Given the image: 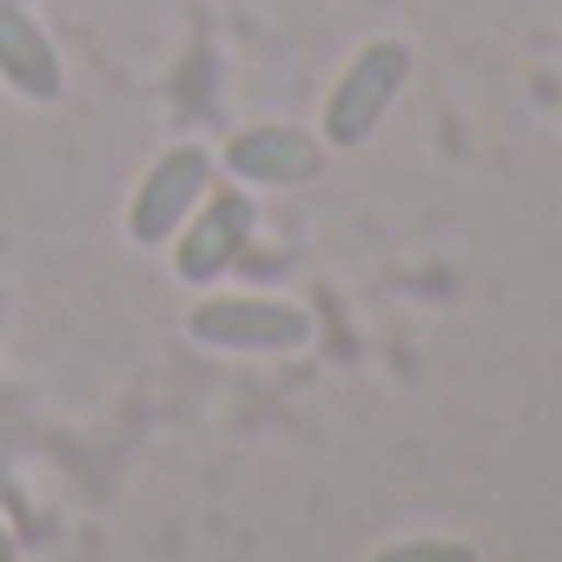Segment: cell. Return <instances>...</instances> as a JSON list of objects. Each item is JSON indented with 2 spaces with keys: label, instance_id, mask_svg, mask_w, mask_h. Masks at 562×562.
Here are the masks:
<instances>
[{
  "label": "cell",
  "instance_id": "cell-7",
  "mask_svg": "<svg viewBox=\"0 0 562 562\" xmlns=\"http://www.w3.org/2000/svg\"><path fill=\"white\" fill-rule=\"evenodd\" d=\"M364 562H476V549L463 536H397V542L371 549Z\"/></svg>",
  "mask_w": 562,
  "mask_h": 562
},
{
  "label": "cell",
  "instance_id": "cell-4",
  "mask_svg": "<svg viewBox=\"0 0 562 562\" xmlns=\"http://www.w3.org/2000/svg\"><path fill=\"white\" fill-rule=\"evenodd\" d=\"M212 153L205 146H166L146 172H139V186H133V199H126V238L139 245V251H159V245H172V232L186 225V212L212 192Z\"/></svg>",
  "mask_w": 562,
  "mask_h": 562
},
{
  "label": "cell",
  "instance_id": "cell-6",
  "mask_svg": "<svg viewBox=\"0 0 562 562\" xmlns=\"http://www.w3.org/2000/svg\"><path fill=\"white\" fill-rule=\"evenodd\" d=\"M0 87L21 93L27 106H54L67 93L60 47L47 41V27L27 8H14V0H0Z\"/></svg>",
  "mask_w": 562,
  "mask_h": 562
},
{
  "label": "cell",
  "instance_id": "cell-2",
  "mask_svg": "<svg viewBox=\"0 0 562 562\" xmlns=\"http://www.w3.org/2000/svg\"><path fill=\"white\" fill-rule=\"evenodd\" d=\"M404 87H411V47H404V41H391V34L364 41V47L345 60V74L331 80V93H325L318 139H325V146H338V153L364 146V139L384 126V113L397 106V93H404Z\"/></svg>",
  "mask_w": 562,
  "mask_h": 562
},
{
  "label": "cell",
  "instance_id": "cell-8",
  "mask_svg": "<svg viewBox=\"0 0 562 562\" xmlns=\"http://www.w3.org/2000/svg\"><path fill=\"white\" fill-rule=\"evenodd\" d=\"M0 562H21V542H14V529L0 522Z\"/></svg>",
  "mask_w": 562,
  "mask_h": 562
},
{
  "label": "cell",
  "instance_id": "cell-3",
  "mask_svg": "<svg viewBox=\"0 0 562 562\" xmlns=\"http://www.w3.org/2000/svg\"><path fill=\"white\" fill-rule=\"evenodd\" d=\"M251 232H258V199L232 179V186H218L212 179V192L186 212V225L172 232V278L179 285H192V292H212L218 278L238 265V251L251 245Z\"/></svg>",
  "mask_w": 562,
  "mask_h": 562
},
{
  "label": "cell",
  "instance_id": "cell-5",
  "mask_svg": "<svg viewBox=\"0 0 562 562\" xmlns=\"http://www.w3.org/2000/svg\"><path fill=\"white\" fill-rule=\"evenodd\" d=\"M331 146L292 120H265V126H238L225 146H218V166L238 179V186H312L325 172Z\"/></svg>",
  "mask_w": 562,
  "mask_h": 562
},
{
  "label": "cell",
  "instance_id": "cell-1",
  "mask_svg": "<svg viewBox=\"0 0 562 562\" xmlns=\"http://www.w3.org/2000/svg\"><path fill=\"white\" fill-rule=\"evenodd\" d=\"M186 338L225 358H292L318 338V318L299 299H271V292H205L186 312Z\"/></svg>",
  "mask_w": 562,
  "mask_h": 562
}]
</instances>
